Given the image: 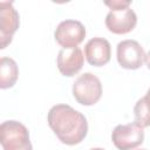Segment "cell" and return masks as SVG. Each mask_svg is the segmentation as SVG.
I'll return each mask as SVG.
<instances>
[{
	"label": "cell",
	"mask_w": 150,
	"mask_h": 150,
	"mask_svg": "<svg viewBox=\"0 0 150 150\" xmlns=\"http://www.w3.org/2000/svg\"><path fill=\"white\" fill-rule=\"evenodd\" d=\"M105 6H108L110 9H123L128 8L131 5V1L129 0H111V1H105Z\"/></svg>",
	"instance_id": "4fadbf2b"
},
{
	"label": "cell",
	"mask_w": 150,
	"mask_h": 150,
	"mask_svg": "<svg viewBox=\"0 0 150 150\" xmlns=\"http://www.w3.org/2000/svg\"><path fill=\"white\" fill-rule=\"evenodd\" d=\"M137 150H146V149H137Z\"/></svg>",
	"instance_id": "2e32d148"
},
{
	"label": "cell",
	"mask_w": 150,
	"mask_h": 150,
	"mask_svg": "<svg viewBox=\"0 0 150 150\" xmlns=\"http://www.w3.org/2000/svg\"><path fill=\"white\" fill-rule=\"evenodd\" d=\"M0 143L4 150H32L28 129L18 121H5L0 125Z\"/></svg>",
	"instance_id": "7a4b0ae2"
},
{
	"label": "cell",
	"mask_w": 150,
	"mask_h": 150,
	"mask_svg": "<svg viewBox=\"0 0 150 150\" xmlns=\"http://www.w3.org/2000/svg\"><path fill=\"white\" fill-rule=\"evenodd\" d=\"M54 38L63 49L76 48L86 38V28L77 20H64L57 25Z\"/></svg>",
	"instance_id": "5b68a950"
},
{
	"label": "cell",
	"mask_w": 150,
	"mask_h": 150,
	"mask_svg": "<svg viewBox=\"0 0 150 150\" xmlns=\"http://www.w3.org/2000/svg\"><path fill=\"white\" fill-rule=\"evenodd\" d=\"M117 61L122 68L138 69L145 61V52L143 47L135 40H124L117 45Z\"/></svg>",
	"instance_id": "8992f818"
},
{
	"label": "cell",
	"mask_w": 150,
	"mask_h": 150,
	"mask_svg": "<svg viewBox=\"0 0 150 150\" xmlns=\"http://www.w3.org/2000/svg\"><path fill=\"white\" fill-rule=\"evenodd\" d=\"M48 125L56 137L67 145L81 143L88 132L86 117L68 104L53 105L47 116Z\"/></svg>",
	"instance_id": "6da1fadb"
},
{
	"label": "cell",
	"mask_w": 150,
	"mask_h": 150,
	"mask_svg": "<svg viewBox=\"0 0 150 150\" xmlns=\"http://www.w3.org/2000/svg\"><path fill=\"white\" fill-rule=\"evenodd\" d=\"M19 28V13L9 1H0V48H6Z\"/></svg>",
	"instance_id": "52a82bcc"
},
{
	"label": "cell",
	"mask_w": 150,
	"mask_h": 150,
	"mask_svg": "<svg viewBox=\"0 0 150 150\" xmlns=\"http://www.w3.org/2000/svg\"><path fill=\"white\" fill-rule=\"evenodd\" d=\"M137 23V15L130 8L110 9L105 16V26L114 34H127L131 32Z\"/></svg>",
	"instance_id": "ba28073f"
},
{
	"label": "cell",
	"mask_w": 150,
	"mask_h": 150,
	"mask_svg": "<svg viewBox=\"0 0 150 150\" xmlns=\"http://www.w3.org/2000/svg\"><path fill=\"white\" fill-rule=\"evenodd\" d=\"M90 150H104V149H102V148H93Z\"/></svg>",
	"instance_id": "9a60e30c"
},
{
	"label": "cell",
	"mask_w": 150,
	"mask_h": 150,
	"mask_svg": "<svg viewBox=\"0 0 150 150\" xmlns=\"http://www.w3.org/2000/svg\"><path fill=\"white\" fill-rule=\"evenodd\" d=\"M19 76V68L16 62L7 56L0 59V88L7 89L15 84Z\"/></svg>",
	"instance_id": "8fae6325"
},
{
	"label": "cell",
	"mask_w": 150,
	"mask_h": 150,
	"mask_svg": "<svg viewBox=\"0 0 150 150\" xmlns=\"http://www.w3.org/2000/svg\"><path fill=\"white\" fill-rule=\"evenodd\" d=\"M111 141L118 150H132L144 141V130L137 123L120 124L111 132Z\"/></svg>",
	"instance_id": "277c9868"
},
{
	"label": "cell",
	"mask_w": 150,
	"mask_h": 150,
	"mask_svg": "<svg viewBox=\"0 0 150 150\" xmlns=\"http://www.w3.org/2000/svg\"><path fill=\"white\" fill-rule=\"evenodd\" d=\"M84 56L82 50L76 47L71 49H61L57 55V68L63 76H74L83 66Z\"/></svg>",
	"instance_id": "30bf717a"
},
{
	"label": "cell",
	"mask_w": 150,
	"mask_h": 150,
	"mask_svg": "<svg viewBox=\"0 0 150 150\" xmlns=\"http://www.w3.org/2000/svg\"><path fill=\"white\" fill-rule=\"evenodd\" d=\"M145 62H146V66H148V68L150 69V52L146 54V56H145Z\"/></svg>",
	"instance_id": "5bb4252c"
},
{
	"label": "cell",
	"mask_w": 150,
	"mask_h": 150,
	"mask_svg": "<svg viewBox=\"0 0 150 150\" xmlns=\"http://www.w3.org/2000/svg\"><path fill=\"white\" fill-rule=\"evenodd\" d=\"M135 123L142 128L150 127V88L146 94L139 98L134 107Z\"/></svg>",
	"instance_id": "7c38bea8"
},
{
	"label": "cell",
	"mask_w": 150,
	"mask_h": 150,
	"mask_svg": "<svg viewBox=\"0 0 150 150\" xmlns=\"http://www.w3.org/2000/svg\"><path fill=\"white\" fill-rule=\"evenodd\" d=\"M84 55L87 61L95 67H101L110 61L111 47L104 38H93L84 46Z\"/></svg>",
	"instance_id": "9c48e42d"
},
{
	"label": "cell",
	"mask_w": 150,
	"mask_h": 150,
	"mask_svg": "<svg viewBox=\"0 0 150 150\" xmlns=\"http://www.w3.org/2000/svg\"><path fill=\"white\" fill-rule=\"evenodd\" d=\"M73 95L82 105H93L102 96V84L97 76L91 73L80 75L73 83Z\"/></svg>",
	"instance_id": "3957f363"
}]
</instances>
